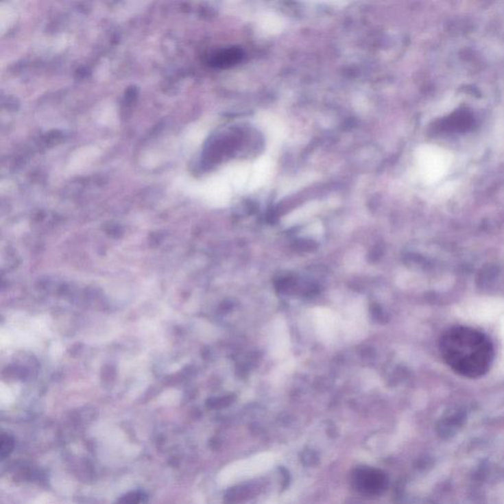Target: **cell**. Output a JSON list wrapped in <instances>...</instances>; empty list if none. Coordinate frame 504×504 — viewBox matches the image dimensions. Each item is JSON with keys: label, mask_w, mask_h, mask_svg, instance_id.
<instances>
[{"label": "cell", "mask_w": 504, "mask_h": 504, "mask_svg": "<svg viewBox=\"0 0 504 504\" xmlns=\"http://www.w3.org/2000/svg\"><path fill=\"white\" fill-rule=\"evenodd\" d=\"M355 489L365 496H377L385 490L387 479L381 471L372 468L361 467L352 473Z\"/></svg>", "instance_id": "cell-2"}, {"label": "cell", "mask_w": 504, "mask_h": 504, "mask_svg": "<svg viewBox=\"0 0 504 504\" xmlns=\"http://www.w3.org/2000/svg\"><path fill=\"white\" fill-rule=\"evenodd\" d=\"M440 352L455 374L471 379L488 374L494 359V348L489 337L468 326L447 329L440 337Z\"/></svg>", "instance_id": "cell-1"}, {"label": "cell", "mask_w": 504, "mask_h": 504, "mask_svg": "<svg viewBox=\"0 0 504 504\" xmlns=\"http://www.w3.org/2000/svg\"><path fill=\"white\" fill-rule=\"evenodd\" d=\"M241 58V51L239 49H229L217 56L215 62L218 65H232L239 62Z\"/></svg>", "instance_id": "cell-3"}]
</instances>
